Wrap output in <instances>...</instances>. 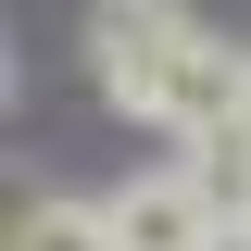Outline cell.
<instances>
[{"instance_id": "cell-1", "label": "cell", "mask_w": 251, "mask_h": 251, "mask_svg": "<svg viewBox=\"0 0 251 251\" xmlns=\"http://www.w3.org/2000/svg\"><path fill=\"white\" fill-rule=\"evenodd\" d=\"M88 50H100V88H113L138 126H163V100H176L201 25H188L176 0H100V13H88Z\"/></svg>"}, {"instance_id": "cell-2", "label": "cell", "mask_w": 251, "mask_h": 251, "mask_svg": "<svg viewBox=\"0 0 251 251\" xmlns=\"http://www.w3.org/2000/svg\"><path fill=\"white\" fill-rule=\"evenodd\" d=\"M226 239V201L201 163H163V176L113 188V251H214Z\"/></svg>"}, {"instance_id": "cell-3", "label": "cell", "mask_w": 251, "mask_h": 251, "mask_svg": "<svg viewBox=\"0 0 251 251\" xmlns=\"http://www.w3.org/2000/svg\"><path fill=\"white\" fill-rule=\"evenodd\" d=\"M13 251H113V201H25Z\"/></svg>"}]
</instances>
